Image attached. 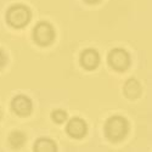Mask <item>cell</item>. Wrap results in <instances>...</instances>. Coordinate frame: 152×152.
Instances as JSON below:
<instances>
[{"label": "cell", "instance_id": "obj_1", "mask_svg": "<svg viewBox=\"0 0 152 152\" xmlns=\"http://www.w3.org/2000/svg\"><path fill=\"white\" fill-rule=\"evenodd\" d=\"M128 121L121 116H113L105 124V134L111 141H121L128 134Z\"/></svg>", "mask_w": 152, "mask_h": 152}, {"label": "cell", "instance_id": "obj_2", "mask_svg": "<svg viewBox=\"0 0 152 152\" xmlns=\"http://www.w3.org/2000/svg\"><path fill=\"white\" fill-rule=\"evenodd\" d=\"M6 21L14 28H23L31 21V10L21 4L11 6L6 12Z\"/></svg>", "mask_w": 152, "mask_h": 152}, {"label": "cell", "instance_id": "obj_3", "mask_svg": "<svg viewBox=\"0 0 152 152\" xmlns=\"http://www.w3.org/2000/svg\"><path fill=\"white\" fill-rule=\"evenodd\" d=\"M34 42L40 46H48L55 39V31L48 22H39L33 31Z\"/></svg>", "mask_w": 152, "mask_h": 152}, {"label": "cell", "instance_id": "obj_4", "mask_svg": "<svg viewBox=\"0 0 152 152\" xmlns=\"http://www.w3.org/2000/svg\"><path fill=\"white\" fill-rule=\"evenodd\" d=\"M108 63L115 71L124 72L130 66V56L125 50L116 48L108 54Z\"/></svg>", "mask_w": 152, "mask_h": 152}, {"label": "cell", "instance_id": "obj_5", "mask_svg": "<svg viewBox=\"0 0 152 152\" xmlns=\"http://www.w3.org/2000/svg\"><path fill=\"white\" fill-rule=\"evenodd\" d=\"M11 107L17 116L20 117H27L32 113V101L29 97L24 96V95H18L16 97H14L11 102Z\"/></svg>", "mask_w": 152, "mask_h": 152}, {"label": "cell", "instance_id": "obj_6", "mask_svg": "<svg viewBox=\"0 0 152 152\" xmlns=\"http://www.w3.org/2000/svg\"><path fill=\"white\" fill-rule=\"evenodd\" d=\"M66 130H67V134L71 137L82 139L83 136H85V134L88 132V125H86L84 119L78 118V117H74V118H72L68 122Z\"/></svg>", "mask_w": 152, "mask_h": 152}, {"label": "cell", "instance_id": "obj_7", "mask_svg": "<svg viewBox=\"0 0 152 152\" xmlns=\"http://www.w3.org/2000/svg\"><path fill=\"white\" fill-rule=\"evenodd\" d=\"M100 63V56L99 53L95 49H86L80 55V65L88 69V71H93L97 68Z\"/></svg>", "mask_w": 152, "mask_h": 152}, {"label": "cell", "instance_id": "obj_8", "mask_svg": "<svg viewBox=\"0 0 152 152\" xmlns=\"http://www.w3.org/2000/svg\"><path fill=\"white\" fill-rule=\"evenodd\" d=\"M123 91H124V95L128 99H132V100L137 99L141 95V85L136 79L130 78L125 82L123 86Z\"/></svg>", "mask_w": 152, "mask_h": 152}, {"label": "cell", "instance_id": "obj_9", "mask_svg": "<svg viewBox=\"0 0 152 152\" xmlns=\"http://www.w3.org/2000/svg\"><path fill=\"white\" fill-rule=\"evenodd\" d=\"M34 151L35 152H56L57 146L53 140H50V139L40 137V139H38L37 142L34 144Z\"/></svg>", "mask_w": 152, "mask_h": 152}, {"label": "cell", "instance_id": "obj_10", "mask_svg": "<svg viewBox=\"0 0 152 152\" xmlns=\"http://www.w3.org/2000/svg\"><path fill=\"white\" fill-rule=\"evenodd\" d=\"M9 142L12 148L20 150L24 145V142H26V135L20 130H14L9 136Z\"/></svg>", "mask_w": 152, "mask_h": 152}, {"label": "cell", "instance_id": "obj_11", "mask_svg": "<svg viewBox=\"0 0 152 152\" xmlns=\"http://www.w3.org/2000/svg\"><path fill=\"white\" fill-rule=\"evenodd\" d=\"M51 118L54 119L55 123L61 124V123H63V122L67 119V113L63 111V110H55L51 113Z\"/></svg>", "mask_w": 152, "mask_h": 152}, {"label": "cell", "instance_id": "obj_12", "mask_svg": "<svg viewBox=\"0 0 152 152\" xmlns=\"http://www.w3.org/2000/svg\"><path fill=\"white\" fill-rule=\"evenodd\" d=\"M6 62H7V57H6L5 53H4V51H1V50H0V69H1L3 67H5Z\"/></svg>", "mask_w": 152, "mask_h": 152}, {"label": "cell", "instance_id": "obj_13", "mask_svg": "<svg viewBox=\"0 0 152 152\" xmlns=\"http://www.w3.org/2000/svg\"><path fill=\"white\" fill-rule=\"evenodd\" d=\"M85 3H88V4H97L100 0H84Z\"/></svg>", "mask_w": 152, "mask_h": 152}, {"label": "cell", "instance_id": "obj_14", "mask_svg": "<svg viewBox=\"0 0 152 152\" xmlns=\"http://www.w3.org/2000/svg\"><path fill=\"white\" fill-rule=\"evenodd\" d=\"M0 117H1V112H0Z\"/></svg>", "mask_w": 152, "mask_h": 152}]
</instances>
